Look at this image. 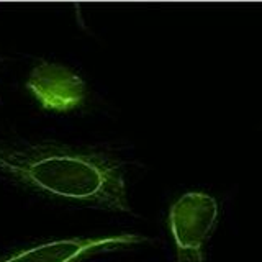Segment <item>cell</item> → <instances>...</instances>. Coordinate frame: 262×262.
I'll return each mask as SVG.
<instances>
[{
	"label": "cell",
	"instance_id": "1",
	"mask_svg": "<svg viewBox=\"0 0 262 262\" xmlns=\"http://www.w3.org/2000/svg\"><path fill=\"white\" fill-rule=\"evenodd\" d=\"M0 176L56 199L131 213L125 167L108 154L0 139Z\"/></svg>",
	"mask_w": 262,
	"mask_h": 262
},
{
	"label": "cell",
	"instance_id": "2",
	"mask_svg": "<svg viewBox=\"0 0 262 262\" xmlns=\"http://www.w3.org/2000/svg\"><path fill=\"white\" fill-rule=\"evenodd\" d=\"M220 218L218 202L203 192H187L169 210L176 262H207V244Z\"/></svg>",
	"mask_w": 262,
	"mask_h": 262
},
{
	"label": "cell",
	"instance_id": "3",
	"mask_svg": "<svg viewBox=\"0 0 262 262\" xmlns=\"http://www.w3.org/2000/svg\"><path fill=\"white\" fill-rule=\"evenodd\" d=\"M149 241V237L135 233H121L103 237H71L41 243L21 249L10 256L0 259V262H77L92 254H102L138 246Z\"/></svg>",
	"mask_w": 262,
	"mask_h": 262
},
{
	"label": "cell",
	"instance_id": "4",
	"mask_svg": "<svg viewBox=\"0 0 262 262\" xmlns=\"http://www.w3.org/2000/svg\"><path fill=\"white\" fill-rule=\"evenodd\" d=\"M27 89L39 105L53 112H69L84 102L87 85L84 79L68 66L38 62L27 79Z\"/></svg>",
	"mask_w": 262,
	"mask_h": 262
}]
</instances>
